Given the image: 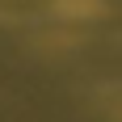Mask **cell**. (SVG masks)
Returning <instances> with one entry per match:
<instances>
[{
	"label": "cell",
	"mask_w": 122,
	"mask_h": 122,
	"mask_svg": "<svg viewBox=\"0 0 122 122\" xmlns=\"http://www.w3.org/2000/svg\"><path fill=\"white\" fill-rule=\"evenodd\" d=\"M105 9V0H55V13L59 17H97V13Z\"/></svg>",
	"instance_id": "obj_1"
}]
</instances>
